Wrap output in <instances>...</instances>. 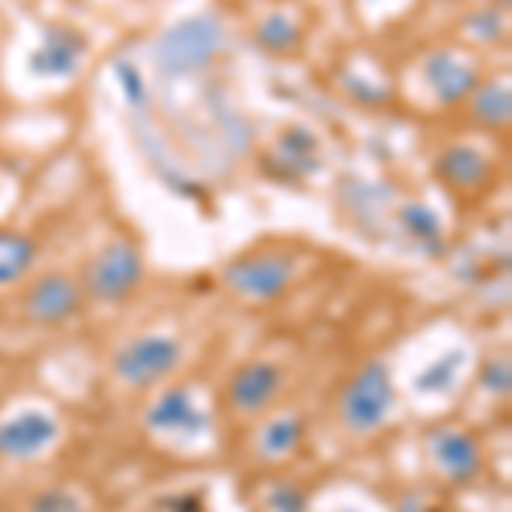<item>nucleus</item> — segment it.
Masks as SVG:
<instances>
[{
    "mask_svg": "<svg viewBox=\"0 0 512 512\" xmlns=\"http://www.w3.org/2000/svg\"><path fill=\"white\" fill-rule=\"evenodd\" d=\"M226 21L216 11L188 14L154 41V65L164 79H192L226 52Z\"/></svg>",
    "mask_w": 512,
    "mask_h": 512,
    "instance_id": "f257e3e1",
    "label": "nucleus"
},
{
    "mask_svg": "<svg viewBox=\"0 0 512 512\" xmlns=\"http://www.w3.org/2000/svg\"><path fill=\"white\" fill-rule=\"evenodd\" d=\"M396 407V383L383 359L362 362L355 373L345 379L338 393V420L355 437H369L390 420Z\"/></svg>",
    "mask_w": 512,
    "mask_h": 512,
    "instance_id": "f03ea898",
    "label": "nucleus"
},
{
    "mask_svg": "<svg viewBox=\"0 0 512 512\" xmlns=\"http://www.w3.org/2000/svg\"><path fill=\"white\" fill-rule=\"evenodd\" d=\"M185 362V345L168 332L134 335L113 352L110 373L123 390H154L171 379Z\"/></svg>",
    "mask_w": 512,
    "mask_h": 512,
    "instance_id": "7ed1b4c3",
    "label": "nucleus"
},
{
    "mask_svg": "<svg viewBox=\"0 0 512 512\" xmlns=\"http://www.w3.org/2000/svg\"><path fill=\"white\" fill-rule=\"evenodd\" d=\"M144 253L134 239H110L106 246L89 256L86 270H82L79 284L93 301L99 304H123L130 301L140 284H144Z\"/></svg>",
    "mask_w": 512,
    "mask_h": 512,
    "instance_id": "20e7f679",
    "label": "nucleus"
},
{
    "mask_svg": "<svg viewBox=\"0 0 512 512\" xmlns=\"http://www.w3.org/2000/svg\"><path fill=\"white\" fill-rule=\"evenodd\" d=\"M297 280V256L287 250H256L236 256L222 267V284L233 291L239 301L270 304L280 301Z\"/></svg>",
    "mask_w": 512,
    "mask_h": 512,
    "instance_id": "39448f33",
    "label": "nucleus"
},
{
    "mask_svg": "<svg viewBox=\"0 0 512 512\" xmlns=\"http://www.w3.org/2000/svg\"><path fill=\"white\" fill-rule=\"evenodd\" d=\"M82 304H86L82 284L72 274H62V270H48V274L35 277L24 287L21 297L24 318L41 328H59L76 321L82 315Z\"/></svg>",
    "mask_w": 512,
    "mask_h": 512,
    "instance_id": "423d86ee",
    "label": "nucleus"
},
{
    "mask_svg": "<svg viewBox=\"0 0 512 512\" xmlns=\"http://www.w3.org/2000/svg\"><path fill=\"white\" fill-rule=\"evenodd\" d=\"M284 383H287V376H284V366H280V362L250 359V362H243L233 376H229L226 403L236 417L253 420L260 414H267V410L280 400Z\"/></svg>",
    "mask_w": 512,
    "mask_h": 512,
    "instance_id": "0eeeda50",
    "label": "nucleus"
},
{
    "mask_svg": "<svg viewBox=\"0 0 512 512\" xmlns=\"http://www.w3.org/2000/svg\"><path fill=\"white\" fill-rule=\"evenodd\" d=\"M144 424L158 437H205L212 431L209 410L198 403V396L188 386H168L164 393L154 396L147 407Z\"/></svg>",
    "mask_w": 512,
    "mask_h": 512,
    "instance_id": "6e6552de",
    "label": "nucleus"
},
{
    "mask_svg": "<svg viewBox=\"0 0 512 512\" xmlns=\"http://www.w3.org/2000/svg\"><path fill=\"white\" fill-rule=\"evenodd\" d=\"M420 79L441 106H461L468 103V96L482 82V72H478V62L468 59V55L454 52V48H437L420 62Z\"/></svg>",
    "mask_w": 512,
    "mask_h": 512,
    "instance_id": "1a4fd4ad",
    "label": "nucleus"
},
{
    "mask_svg": "<svg viewBox=\"0 0 512 512\" xmlns=\"http://www.w3.org/2000/svg\"><path fill=\"white\" fill-rule=\"evenodd\" d=\"M62 427L48 410H21L0 424V458L4 461H35L59 441Z\"/></svg>",
    "mask_w": 512,
    "mask_h": 512,
    "instance_id": "9d476101",
    "label": "nucleus"
},
{
    "mask_svg": "<svg viewBox=\"0 0 512 512\" xmlns=\"http://www.w3.org/2000/svg\"><path fill=\"white\" fill-rule=\"evenodd\" d=\"M86 52H89V41L82 31L69 28V24H52V28L41 35L35 52L28 55V65L38 79L65 82V79L79 76L82 62H86Z\"/></svg>",
    "mask_w": 512,
    "mask_h": 512,
    "instance_id": "9b49d317",
    "label": "nucleus"
},
{
    "mask_svg": "<svg viewBox=\"0 0 512 512\" xmlns=\"http://www.w3.org/2000/svg\"><path fill=\"white\" fill-rule=\"evenodd\" d=\"M325 164V151H321V137L304 123H291V127L280 130L274 151L263 168L270 171L274 178L294 181V178H311L321 171Z\"/></svg>",
    "mask_w": 512,
    "mask_h": 512,
    "instance_id": "f8f14e48",
    "label": "nucleus"
},
{
    "mask_svg": "<svg viewBox=\"0 0 512 512\" xmlns=\"http://www.w3.org/2000/svg\"><path fill=\"white\" fill-rule=\"evenodd\" d=\"M427 451H431L437 472L454 485H468L482 475V444L461 427H437L427 437Z\"/></svg>",
    "mask_w": 512,
    "mask_h": 512,
    "instance_id": "ddd939ff",
    "label": "nucleus"
},
{
    "mask_svg": "<svg viewBox=\"0 0 512 512\" xmlns=\"http://www.w3.org/2000/svg\"><path fill=\"white\" fill-rule=\"evenodd\" d=\"M434 175L454 195H478L495 178V161L475 144H448L437 154Z\"/></svg>",
    "mask_w": 512,
    "mask_h": 512,
    "instance_id": "4468645a",
    "label": "nucleus"
},
{
    "mask_svg": "<svg viewBox=\"0 0 512 512\" xmlns=\"http://www.w3.org/2000/svg\"><path fill=\"white\" fill-rule=\"evenodd\" d=\"M393 226L420 253L437 256L444 250V222L427 202H403L393 212Z\"/></svg>",
    "mask_w": 512,
    "mask_h": 512,
    "instance_id": "2eb2a0df",
    "label": "nucleus"
},
{
    "mask_svg": "<svg viewBox=\"0 0 512 512\" xmlns=\"http://www.w3.org/2000/svg\"><path fill=\"white\" fill-rule=\"evenodd\" d=\"M38 256L41 246L35 236L24 233V229L0 226V291L24 284L31 270H35Z\"/></svg>",
    "mask_w": 512,
    "mask_h": 512,
    "instance_id": "dca6fc26",
    "label": "nucleus"
},
{
    "mask_svg": "<svg viewBox=\"0 0 512 512\" xmlns=\"http://www.w3.org/2000/svg\"><path fill=\"white\" fill-rule=\"evenodd\" d=\"M468 113L482 130H506L512 117L509 79H482L468 96Z\"/></svg>",
    "mask_w": 512,
    "mask_h": 512,
    "instance_id": "f3484780",
    "label": "nucleus"
},
{
    "mask_svg": "<svg viewBox=\"0 0 512 512\" xmlns=\"http://www.w3.org/2000/svg\"><path fill=\"white\" fill-rule=\"evenodd\" d=\"M301 441H304V420L297 414H280V417H270L267 424L260 427V434H256V451L267 461H280L301 448Z\"/></svg>",
    "mask_w": 512,
    "mask_h": 512,
    "instance_id": "a211bd4d",
    "label": "nucleus"
},
{
    "mask_svg": "<svg viewBox=\"0 0 512 512\" xmlns=\"http://www.w3.org/2000/svg\"><path fill=\"white\" fill-rule=\"evenodd\" d=\"M256 45L270 55H291L301 45V24L284 11L267 14V18L256 24Z\"/></svg>",
    "mask_w": 512,
    "mask_h": 512,
    "instance_id": "6ab92c4d",
    "label": "nucleus"
},
{
    "mask_svg": "<svg viewBox=\"0 0 512 512\" xmlns=\"http://www.w3.org/2000/svg\"><path fill=\"white\" fill-rule=\"evenodd\" d=\"M461 366H465V352L454 349L448 355H441L437 362H431V366H427L424 373L414 379V386L424 396H441V393H448L454 383H458Z\"/></svg>",
    "mask_w": 512,
    "mask_h": 512,
    "instance_id": "aec40b11",
    "label": "nucleus"
},
{
    "mask_svg": "<svg viewBox=\"0 0 512 512\" xmlns=\"http://www.w3.org/2000/svg\"><path fill=\"white\" fill-rule=\"evenodd\" d=\"M113 79H117L123 99H127V106H134L137 113L151 110V93H147V82H144V72L137 69L134 62L120 59L113 65Z\"/></svg>",
    "mask_w": 512,
    "mask_h": 512,
    "instance_id": "412c9836",
    "label": "nucleus"
},
{
    "mask_svg": "<svg viewBox=\"0 0 512 512\" xmlns=\"http://www.w3.org/2000/svg\"><path fill=\"white\" fill-rule=\"evenodd\" d=\"M24 512H86V502H82L72 489L52 485V489H41L31 495Z\"/></svg>",
    "mask_w": 512,
    "mask_h": 512,
    "instance_id": "4be33fe9",
    "label": "nucleus"
},
{
    "mask_svg": "<svg viewBox=\"0 0 512 512\" xmlns=\"http://www.w3.org/2000/svg\"><path fill=\"white\" fill-rule=\"evenodd\" d=\"M270 512H308V492L294 482H280L267 495Z\"/></svg>",
    "mask_w": 512,
    "mask_h": 512,
    "instance_id": "5701e85b",
    "label": "nucleus"
},
{
    "mask_svg": "<svg viewBox=\"0 0 512 512\" xmlns=\"http://www.w3.org/2000/svg\"><path fill=\"white\" fill-rule=\"evenodd\" d=\"M482 386L492 396H506L512 390V369L506 359H492L482 366Z\"/></svg>",
    "mask_w": 512,
    "mask_h": 512,
    "instance_id": "b1692460",
    "label": "nucleus"
},
{
    "mask_svg": "<svg viewBox=\"0 0 512 512\" xmlns=\"http://www.w3.org/2000/svg\"><path fill=\"white\" fill-rule=\"evenodd\" d=\"M468 28H472V35H475L478 41H495V38L502 35L499 11H478V14H472Z\"/></svg>",
    "mask_w": 512,
    "mask_h": 512,
    "instance_id": "393cba45",
    "label": "nucleus"
},
{
    "mask_svg": "<svg viewBox=\"0 0 512 512\" xmlns=\"http://www.w3.org/2000/svg\"><path fill=\"white\" fill-rule=\"evenodd\" d=\"M495 4H499V7H502V11H506V7H509V0H495Z\"/></svg>",
    "mask_w": 512,
    "mask_h": 512,
    "instance_id": "a878e982",
    "label": "nucleus"
},
{
    "mask_svg": "<svg viewBox=\"0 0 512 512\" xmlns=\"http://www.w3.org/2000/svg\"><path fill=\"white\" fill-rule=\"evenodd\" d=\"M342 512H359V509H342Z\"/></svg>",
    "mask_w": 512,
    "mask_h": 512,
    "instance_id": "bb28decb",
    "label": "nucleus"
}]
</instances>
